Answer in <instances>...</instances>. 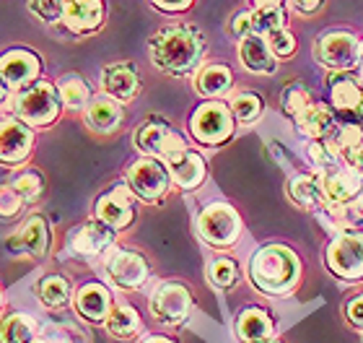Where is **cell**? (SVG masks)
<instances>
[{
  "mask_svg": "<svg viewBox=\"0 0 363 343\" xmlns=\"http://www.w3.org/2000/svg\"><path fill=\"white\" fill-rule=\"evenodd\" d=\"M250 276L259 291L286 294L288 289H294L296 278H298V260L288 247L270 244V247L257 250V255L252 258Z\"/></svg>",
  "mask_w": 363,
  "mask_h": 343,
  "instance_id": "7a4b0ae2",
  "label": "cell"
},
{
  "mask_svg": "<svg viewBox=\"0 0 363 343\" xmlns=\"http://www.w3.org/2000/svg\"><path fill=\"white\" fill-rule=\"evenodd\" d=\"M309 159H311V164L317 169H330V167H335L337 161H340V156L335 153V148L333 146H327V143H322L319 138H314L311 141V146H309Z\"/></svg>",
  "mask_w": 363,
  "mask_h": 343,
  "instance_id": "8d00e7d4",
  "label": "cell"
},
{
  "mask_svg": "<svg viewBox=\"0 0 363 343\" xmlns=\"http://www.w3.org/2000/svg\"><path fill=\"white\" fill-rule=\"evenodd\" d=\"M236 278H239V268H236L234 260L228 258H218L211 263V281L218 286V289H228L234 286Z\"/></svg>",
  "mask_w": 363,
  "mask_h": 343,
  "instance_id": "e575fe53",
  "label": "cell"
},
{
  "mask_svg": "<svg viewBox=\"0 0 363 343\" xmlns=\"http://www.w3.org/2000/svg\"><path fill=\"white\" fill-rule=\"evenodd\" d=\"M29 6L47 23L60 21L62 13H65V0H29Z\"/></svg>",
  "mask_w": 363,
  "mask_h": 343,
  "instance_id": "74e56055",
  "label": "cell"
},
{
  "mask_svg": "<svg viewBox=\"0 0 363 343\" xmlns=\"http://www.w3.org/2000/svg\"><path fill=\"white\" fill-rule=\"evenodd\" d=\"M42 62L31 50H8L0 55V78L8 89H26L39 76Z\"/></svg>",
  "mask_w": 363,
  "mask_h": 343,
  "instance_id": "7c38bea8",
  "label": "cell"
},
{
  "mask_svg": "<svg viewBox=\"0 0 363 343\" xmlns=\"http://www.w3.org/2000/svg\"><path fill=\"white\" fill-rule=\"evenodd\" d=\"M231 34L234 37H247L252 34V11H242L231 18Z\"/></svg>",
  "mask_w": 363,
  "mask_h": 343,
  "instance_id": "b9f144b4",
  "label": "cell"
},
{
  "mask_svg": "<svg viewBox=\"0 0 363 343\" xmlns=\"http://www.w3.org/2000/svg\"><path fill=\"white\" fill-rule=\"evenodd\" d=\"M31 343H76V341H73V338H68V336L55 333V336H47V338H34Z\"/></svg>",
  "mask_w": 363,
  "mask_h": 343,
  "instance_id": "bcb514c9",
  "label": "cell"
},
{
  "mask_svg": "<svg viewBox=\"0 0 363 343\" xmlns=\"http://www.w3.org/2000/svg\"><path fill=\"white\" fill-rule=\"evenodd\" d=\"M330 97L340 112H358L363 102V89L353 76H335L330 81Z\"/></svg>",
  "mask_w": 363,
  "mask_h": 343,
  "instance_id": "d4e9b609",
  "label": "cell"
},
{
  "mask_svg": "<svg viewBox=\"0 0 363 343\" xmlns=\"http://www.w3.org/2000/svg\"><path fill=\"white\" fill-rule=\"evenodd\" d=\"M101 86L112 99L130 102L140 92V78L130 62H114V65H106L101 73Z\"/></svg>",
  "mask_w": 363,
  "mask_h": 343,
  "instance_id": "ac0fdd59",
  "label": "cell"
},
{
  "mask_svg": "<svg viewBox=\"0 0 363 343\" xmlns=\"http://www.w3.org/2000/svg\"><path fill=\"white\" fill-rule=\"evenodd\" d=\"M314 58L330 70H350L358 65L361 42L350 31H327L314 42Z\"/></svg>",
  "mask_w": 363,
  "mask_h": 343,
  "instance_id": "277c9868",
  "label": "cell"
},
{
  "mask_svg": "<svg viewBox=\"0 0 363 343\" xmlns=\"http://www.w3.org/2000/svg\"><path fill=\"white\" fill-rule=\"evenodd\" d=\"M257 6H280V0H255Z\"/></svg>",
  "mask_w": 363,
  "mask_h": 343,
  "instance_id": "7dc6e473",
  "label": "cell"
},
{
  "mask_svg": "<svg viewBox=\"0 0 363 343\" xmlns=\"http://www.w3.org/2000/svg\"><path fill=\"white\" fill-rule=\"evenodd\" d=\"M138 328H140V317H138V312L133 310V307L117 305L109 310V315H106V330H109L112 336L130 338V336H135Z\"/></svg>",
  "mask_w": 363,
  "mask_h": 343,
  "instance_id": "4dcf8cb0",
  "label": "cell"
},
{
  "mask_svg": "<svg viewBox=\"0 0 363 343\" xmlns=\"http://www.w3.org/2000/svg\"><path fill=\"white\" fill-rule=\"evenodd\" d=\"M291 198H294L301 208H309V211H314V214L327 203L322 180H319V177H311V175L294 177V183H291Z\"/></svg>",
  "mask_w": 363,
  "mask_h": 343,
  "instance_id": "cb8c5ba5",
  "label": "cell"
},
{
  "mask_svg": "<svg viewBox=\"0 0 363 343\" xmlns=\"http://www.w3.org/2000/svg\"><path fill=\"white\" fill-rule=\"evenodd\" d=\"M236 333L244 343L250 341H262V338H270L272 333V320L267 317V312L252 307V310H244L239 315V322H236Z\"/></svg>",
  "mask_w": 363,
  "mask_h": 343,
  "instance_id": "4316f807",
  "label": "cell"
},
{
  "mask_svg": "<svg viewBox=\"0 0 363 343\" xmlns=\"http://www.w3.org/2000/svg\"><path fill=\"white\" fill-rule=\"evenodd\" d=\"M239 53H242V62L252 73H265V76L275 73V53L270 50V42L262 34L252 31V34L242 37Z\"/></svg>",
  "mask_w": 363,
  "mask_h": 343,
  "instance_id": "ffe728a7",
  "label": "cell"
},
{
  "mask_svg": "<svg viewBox=\"0 0 363 343\" xmlns=\"http://www.w3.org/2000/svg\"><path fill=\"white\" fill-rule=\"evenodd\" d=\"M267 42H270V50L278 55V58H288V55L296 53V39L288 29H280V31H275V34H270Z\"/></svg>",
  "mask_w": 363,
  "mask_h": 343,
  "instance_id": "60d3db41",
  "label": "cell"
},
{
  "mask_svg": "<svg viewBox=\"0 0 363 343\" xmlns=\"http://www.w3.org/2000/svg\"><path fill=\"white\" fill-rule=\"evenodd\" d=\"M231 81H234V76L226 65H205L195 78V89L203 97H220L231 89Z\"/></svg>",
  "mask_w": 363,
  "mask_h": 343,
  "instance_id": "83f0119b",
  "label": "cell"
},
{
  "mask_svg": "<svg viewBox=\"0 0 363 343\" xmlns=\"http://www.w3.org/2000/svg\"><path fill=\"white\" fill-rule=\"evenodd\" d=\"M189 128H192V136L200 143H223L234 133V112L226 104H220V102H208V104H203L192 114Z\"/></svg>",
  "mask_w": 363,
  "mask_h": 343,
  "instance_id": "52a82bcc",
  "label": "cell"
},
{
  "mask_svg": "<svg viewBox=\"0 0 363 343\" xmlns=\"http://www.w3.org/2000/svg\"><path fill=\"white\" fill-rule=\"evenodd\" d=\"M6 89H8V86H6V84H3V78H0V102L6 99Z\"/></svg>",
  "mask_w": 363,
  "mask_h": 343,
  "instance_id": "681fc988",
  "label": "cell"
},
{
  "mask_svg": "<svg viewBox=\"0 0 363 343\" xmlns=\"http://www.w3.org/2000/svg\"><path fill=\"white\" fill-rule=\"evenodd\" d=\"M114 242V229L104 222H89L70 234V250L81 258H94Z\"/></svg>",
  "mask_w": 363,
  "mask_h": 343,
  "instance_id": "d6986e66",
  "label": "cell"
},
{
  "mask_svg": "<svg viewBox=\"0 0 363 343\" xmlns=\"http://www.w3.org/2000/svg\"><path fill=\"white\" fill-rule=\"evenodd\" d=\"M76 310L91 322L106 320V315L112 310L109 291H106L101 283H86L84 289L76 294Z\"/></svg>",
  "mask_w": 363,
  "mask_h": 343,
  "instance_id": "7402d4cb",
  "label": "cell"
},
{
  "mask_svg": "<svg viewBox=\"0 0 363 343\" xmlns=\"http://www.w3.org/2000/svg\"><path fill=\"white\" fill-rule=\"evenodd\" d=\"M6 247L13 252V255H31V258L45 255L47 247H50V229H47V222L42 216L26 219V222L6 239Z\"/></svg>",
  "mask_w": 363,
  "mask_h": 343,
  "instance_id": "4fadbf2b",
  "label": "cell"
},
{
  "mask_svg": "<svg viewBox=\"0 0 363 343\" xmlns=\"http://www.w3.org/2000/svg\"><path fill=\"white\" fill-rule=\"evenodd\" d=\"M55 89H57V97H60V102L68 109H84L86 104H89V86H86L84 78L76 76V73L62 76Z\"/></svg>",
  "mask_w": 363,
  "mask_h": 343,
  "instance_id": "f546056e",
  "label": "cell"
},
{
  "mask_svg": "<svg viewBox=\"0 0 363 343\" xmlns=\"http://www.w3.org/2000/svg\"><path fill=\"white\" fill-rule=\"evenodd\" d=\"M291 6H294V11H298V13H314L325 0H288Z\"/></svg>",
  "mask_w": 363,
  "mask_h": 343,
  "instance_id": "f6af8a7d",
  "label": "cell"
},
{
  "mask_svg": "<svg viewBox=\"0 0 363 343\" xmlns=\"http://www.w3.org/2000/svg\"><path fill=\"white\" fill-rule=\"evenodd\" d=\"M13 187L21 192L23 200H34L42 195V177L37 172H23L13 180Z\"/></svg>",
  "mask_w": 363,
  "mask_h": 343,
  "instance_id": "f35d334b",
  "label": "cell"
},
{
  "mask_svg": "<svg viewBox=\"0 0 363 343\" xmlns=\"http://www.w3.org/2000/svg\"><path fill=\"white\" fill-rule=\"evenodd\" d=\"M16 117L21 122H26L29 128H42V125H50V122L57 117L60 112V97H57V89L50 84H34L26 86L18 97H16L13 104Z\"/></svg>",
  "mask_w": 363,
  "mask_h": 343,
  "instance_id": "3957f363",
  "label": "cell"
},
{
  "mask_svg": "<svg viewBox=\"0 0 363 343\" xmlns=\"http://www.w3.org/2000/svg\"><path fill=\"white\" fill-rule=\"evenodd\" d=\"M189 307H192V297L182 283H164L151 299L153 317L164 325H179L189 315Z\"/></svg>",
  "mask_w": 363,
  "mask_h": 343,
  "instance_id": "8fae6325",
  "label": "cell"
},
{
  "mask_svg": "<svg viewBox=\"0 0 363 343\" xmlns=\"http://www.w3.org/2000/svg\"><path fill=\"white\" fill-rule=\"evenodd\" d=\"M167 164H169V175H172V180H174L179 187H184V190H192V187H197V185L203 183L205 161L200 153L184 148L182 153H177L174 159H169Z\"/></svg>",
  "mask_w": 363,
  "mask_h": 343,
  "instance_id": "44dd1931",
  "label": "cell"
},
{
  "mask_svg": "<svg viewBox=\"0 0 363 343\" xmlns=\"http://www.w3.org/2000/svg\"><path fill=\"white\" fill-rule=\"evenodd\" d=\"M0 302H3V297H0Z\"/></svg>",
  "mask_w": 363,
  "mask_h": 343,
  "instance_id": "db71d44e",
  "label": "cell"
},
{
  "mask_svg": "<svg viewBox=\"0 0 363 343\" xmlns=\"http://www.w3.org/2000/svg\"><path fill=\"white\" fill-rule=\"evenodd\" d=\"M151 3L167 13H179V11H187L192 6V0H151Z\"/></svg>",
  "mask_w": 363,
  "mask_h": 343,
  "instance_id": "7bdbcfd3",
  "label": "cell"
},
{
  "mask_svg": "<svg viewBox=\"0 0 363 343\" xmlns=\"http://www.w3.org/2000/svg\"><path fill=\"white\" fill-rule=\"evenodd\" d=\"M104 0H65L62 23L76 34H91L104 23Z\"/></svg>",
  "mask_w": 363,
  "mask_h": 343,
  "instance_id": "e0dca14e",
  "label": "cell"
},
{
  "mask_svg": "<svg viewBox=\"0 0 363 343\" xmlns=\"http://www.w3.org/2000/svg\"><path fill=\"white\" fill-rule=\"evenodd\" d=\"M197 232L205 242L216 244V247H228L242 234V219L226 203H213L197 219Z\"/></svg>",
  "mask_w": 363,
  "mask_h": 343,
  "instance_id": "5b68a950",
  "label": "cell"
},
{
  "mask_svg": "<svg viewBox=\"0 0 363 343\" xmlns=\"http://www.w3.org/2000/svg\"><path fill=\"white\" fill-rule=\"evenodd\" d=\"M34 136L26 122L6 120L0 122V164H21L31 153Z\"/></svg>",
  "mask_w": 363,
  "mask_h": 343,
  "instance_id": "5bb4252c",
  "label": "cell"
},
{
  "mask_svg": "<svg viewBox=\"0 0 363 343\" xmlns=\"http://www.w3.org/2000/svg\"><path fill=\"white\" fill-rule=\"evenodd\" d=\"M309 104H311L309 92H306L301 84H291L286 92H283V109H286L291 117H298Z\"/></svg>",
  "mask_w": 363,
  "mask_h": 343,
  "instance_id": "d590c367",
  "label": "cell"
},
{
  "mask_svg": "<svg viewBox=\"0 0 363 343\" xmlns=\"http://www.w3.org/2000/svg\"><path fill=\"white\" fill-rule=\"evenodd\" d=\"M231 112L239 122H255L262 114V99L257 94H239L231 104Z\"/></svg>",
  "mask_w": 363,
  "mask_h": 343,
  "instance_id": "836d02e7",
  "label": "cell"
},
{
  "mask_svg": "<svg viewBox=\"0 0 363 343\" xmlns=\"http://www.w3.org/2000/svg\"><path fill=\"white\" fill-rule=\"evenodd\" d=\"M106 271H109V278L120 289H138L148 278V263L143 260V255H138L133 250L114 252Z\"/></svg>",
  "mask_w": 363,
  "mask_h": 343,
  "instance_id": "2e32d148",
  "label": "cell"
},
{
  "mask_svg": "<svg viewBox=\"0 0 363 343\" xmlns=\"http://www.w3.org/2000/svg\"><path fill=\"white\" fill-rule=\"evenodd\" d=\"M250 343H278V341H272V338H262V341H250Z\"/></svg>",
  "mask_w": 363,
  "mask_h": 343,
  "instance_id": "816d5d0a",
  "label": "cell"
},
{
  "mask_svg": "<svg viewBox=\"0 0 363 343\" xmlns=\"http://www.w3.org/2000/svg\"><path fill=\"white\" fill-rule=\"evenodd\" d=\"M169 167L161 164V159H153V156H145V159L135 161L128 172L130 180V190L135 192L138 198L148 200H159L167 195L169 190Z\"/></svg>",
  "mask_w": 363,
  "mask_h": 343,
  "instance_id": "9c48e42d",
  "label": "cell"
},
{
  "mask_svg": "<svg viewBox=\"0 0 363 343\" xmlns=\"http://www.w3.org/2000/svg\"><path fill=\"white\" fill-rule=\"evenodd\" d=\"M327 266L335 276H340L345 281L363 278V234L342 232L335 236V242L327 250Z\"/></svg>",
  "mask_w": 363,
  "mask_h": 343,
  "instance_id": "8992f818",
  "label": "cell"
},
{
  "mask_svg": "<svg viewBox=\"0 0 363 343\" xmlns=\"http://www.w3.org/2000/svg\"><path fill=\"white\" fill-rule=\"evenodd\" d=\"M21 206H23V198H21V192L13 187V183L0 185V216L18 214V208Z\"/></svg>",
  "mask_w": 363,
  "mask_h": 343,
  "instance_id": "ab89813d",
  "label": "cell"
},
{
  "mask_svg": "<svg viewBox=\"0 0 363 343\" xmlns=\"http://www.w3.org/2000/svg\"><path fill=\"white\" fill-rule=\"evenodd\" d=\"M296 125H298V130H301L303 136L325 138V136H330L335 128V114H333V109L325 107V104H314V102H311L309 107L296 117Z\"/></svg>",
  "mask_w": 363,
  "mask_h": 343,
  "instance_id": "603a6c76",
  "label": "cell"
},
{
  "mask_svg": "<svg viewBox=\"0 0 363 343\" xmlns=\"http://www.w3.org/2000/svg\"><path fill=\"white\" fill-rule=\"evenodd\" d=\"M37 338V325L26 315H8L0 320V343H31Z\"/></svg>",
  "mask_w": 363,
  "mask_h": 343,
  "instance_id": "f1b7e54d",
  "label": "cell"
},
{
  "mask_svg": "<svg viewBox=\"0 0 363 343\" xmlns=\"http://www.w3.org/2000/svg\"><path fill=\"white\" fill-rule=\"evenodd\" d=\"M286 29V13L280 6H257L252 11V31L270 37L275 31Z\"/></svg>",
  "mask_w": 363,
  "mask_h": 343,
  "instance_id": "1f68e13d",
  "label": "cell"
},
{
  "mask_svg": "<svg viewBox=\"0 0 363 343\" xmlns=\"http://www.w3.org/2000/svg\"><path fill=\"white\" fill-rule=\"evenodd\" d=\"M358 112H361V117H363V102H361V107H358Z\"/></svg>",
  "mask_w": 363,
  "mask_h": 343,
  "instance_id": "f5cc1de1",
  "label": "cell"
},
{
  "mask_svg": "<svg viewBox=\"0 0 363 343\" xmlns=\"http://www.w3.org/2000/svg\"><path fill=\"white\" fill-rule=\"evenodd\" d=\"M322 187L330 203H353L363 190V172L350 164H335L322 172Z\"/></svg>",
  "mask_w": 363,
  "mask_h": 343,
  "instance_id": "30bf717a",
  "label": "cell"
},
{
  "mask_svg": "<svg viewBox=\"0 0 363 343\" xmlns=\"http://www.w3.org/2000/svg\"><path fill=\"white\" fill-rule=\"evenodd\" d=\"M96 216L99 222H104L112 229H125L133 216H135V206H133V190L128 187H112L104 192L96 203Z\"/></svg>",
  "mask_w": 363,
  "mask_h": 343,
  "instance_id": "9a60e30c",
  "label": "cell"
},
{
  "mask_svg": "<svg viewBox=\"0 0 363 343\" xmlns=\"http://www.w3.org/2000/svg\"><path fill=\"white\" fill-rule=\"evenodd\" d=\"M358 65H361V81H363V45H361V58H358Z\"/></svg>",
  "mask_w": 363,
  "mask_h": 343,
  "instance_id": "f907efd6",
  "label": "cell"
},
{
  "mask_svg": "<svg viewBox=\"0 0 363 343\" xmlns=\"http://www.w3.org/2000/svg\"><path fill=\"white\" fill-rule=\"evenodd\" d=\"M143 343H172L169 338H148V341H143Z\"/></svg>",
  "mask_w": 363,
  "mask_h": 343,
  "instance_id": "c3c4849f",
  "label": "cell"
},
{
  "mask_svg": "<svg viewBox=\"0 0 363 343\" xmlns=\"http://www.w3.org/2000/svg\"><path fill=\"white\" fill-rule=\"evenodd\" d=\"M39 299L45 302L47 307H62L68 305L70 299V283L62 278V276H45L39 281Z\"/></svg>",
  "mask_w": 363,
  "mask_h": 343,
  "instance_id": "d6a6232c",
  "label": "cell"
},
{
  "mask_svg": "<svg viewBox=\"0 0 363 343\" xmlns=\"http://www.w3.org/2000/svg\"><path fill=\"white\" fill-rule=\"evenodd\" d=\"M148 50H151V60L156 62V68L172 73V76H187L197 68V62L203 58L205 42L195 26L172 23L153 34Z\"/></svg>",
  "mask_w": 363,
  "mask_h": 343,
  "instance_id": "6da1fadb",
  "label": "cell"
},
{
  "mask_svg": "<svg viewBox=\"0 0 363 343\" xmlns=\"http://www.w3.org/2000/svg\"><path fill=\"white\" fill-rule=\"evenodd\" d=\"M348 320L356 325V328H363V297H356L348 305Z\"/></svg>",
  "mask_w": 363,
  "mask_h": 343,
  "instance_id": "ee69618b",
  "label": "cell"
},
{
  "mask_svg": "<svg viewBox=\"0 0 363 343\" xmlns=\"http://www.w3.org/2000/svg\"><path fill=\"white\" fill-rule=\"evenodd\" d=\"M135 146L153 159H174L187 146L164 120H145L135 133Z\"/></svg>",
  "mask_w": 363,
  "mask_h": 343,
  "instance_id": "ba28073f",
  "label": "cell"
},
{
  "mask_svg": "<svg viewBox=\"0 0 363 343\" xmlns=\"http://www.w3.org/2000/svg\"><path fill=\"white\" fill-rule=\"evenodd\" d=\"M86 120L94 130L99 133H112L120 128L122 122V109L117 104V99H94L89 104V114Z\"/></svg>",
  "mask_w": 363,
  "mask_h": 343,
  "instance_id": "484cf974",
  "label": "cell"
}]
</instances>
